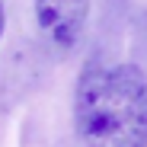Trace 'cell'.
I'll return each mask as SVG.
<instances>
[{"label": "cell", "mask_w": 147, "mask_h": 147, "mask_svg": "<svg viewBox=\"0 0 147 147\" xmlns=\"http://www.w3.org/2000/svg\"><path fill=\"white\" fill-rule=\"evenodd\" d=\"M74 128L83 147H147V74L90 61L74 93Z\"/></svg>", "instance_id": "6da1fadb"}, {"label": "cell", "mask_w": 147, "mask_h": 147, "mask_svg": "<svg viewBox=\"0 0 147 147\" xmlns=\"http://www.w3.org/2000/svg\"><path fill=\"white\" fill-rule=\"evenodd\" d=\"M93 0H35V26L55 51H70L80 42Z\"/></svg>", "instance_id": "7a4b0ae2"}, {"label": "cell", "mask_w": 147, "mask_h": 147, "mask_svg": "<svg viewBox=\"0 0 147 147\" xmlns=\"http://www.w3.org/2000/svg\"><path fill=\"white\" fill-rule=\"evenodd\" d=\"M0 35H3V3H0Z\"/></svg>", "instance_id": "3957f363"}]
</instances>
